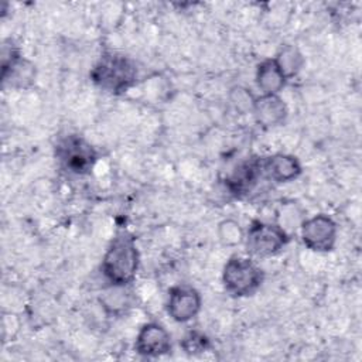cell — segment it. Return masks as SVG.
Instances as JSON below:
<instances>
[{"instance_id":"cell-15","label":"cell","mask_w":362,"mask_h":362,"mask_svg":"<svg viewBox=\"0 0 362 362\" xmlns=\"http://www.w3.org/2000/svg\"><path fill=\"white\" fill-rule=\"evenodd\" d=\"M273 59L287 81L298 75L305 64L303 52L294 45L281 47Z\"/></svg>"},{"instance_id":"cell-11","label":"cell","mask_w":362,"mask_h":362,"mask_svg":"<svg viewBox=\"0 0 362 362\" xmlns=\"http://www.w3.org/2000/svg\"><path fill=\"white\" fill-rule=\"evenodd\" d=\"M263 177L262 160L249 158L238 164L226 177V188L236 197L249 194Z\"/></svg>"},{"instance_id":"cell-4","label":"cell","mask_w":362,"mask_h":362,"mask_svg":"<svg viewBox=\"0 0 362 362\" xmlns=\"http://www.w3.org/2000/svg\"><path fill=\"white\" fill-rule=\"evenodd\" d=\"M55 157L65 171L75 175H86L98 161V151L85 137L68 134L58 140Z\"/></svg>"},{"instance_id":"cell-19","label":"cell","mask_w":362,"mask_h":362,"mask_svg":"<svg viewBox=\"0 0 362 362\" xmlns=\"http://www.w3.org/2000/svg\"><path fill=\"white\" fill-rule=\"evenodd\" d=\"M181 346L187 354H199L209 348V341L204 334L194 331L182 339Z\"/></svg>"},{"instance_id":"cell-13","label":"cell","mask_w":362,"mask_h":362,"mask_svg":"<svg viewBox=\"0 0 362 362\" xmlns=\"http://www.w3.org/2000/svg\"><path fill=\"white\" fill-rule=\"evenodd\" d=\"M98 301L110 317H122L133 307V296L129 286L107 284L98 297Z\"/></svg>"},{"instance_id":"cell-2","label":"cell","mask_w":362,"mask_h":362,"mask_svg":"<svg viewBox=\"0 0 362 362\" xmlns=\"http://www.w3.org/2000/svg\"><path fill=\"white\" fill-rule=\"evenodd\" d=\"M139 78L136 62L120 52H105L90 69V81L103 92L122 95L133 88Z\"/></svg>"},{"instance_id":"cell-5","label":"cell","mask_w":362,"mask_h":362,"mask_svg":"<svg viewBox=\"0 0 362 362\" xmlns=\"http://www.w3.org/2000/svg\"><path fill=\"white\" fill-rule=\"evenodd\" d=\"M290 240V235L276 222L252 221L245 232L247 253L257 257H267L279 253Z\"/></svg>"},{"instance_id":"cell-16","label":"cell","mask_w":362,"mask_h":362,"mask_svg":"<svg viewBox=\"0 0 362 362\" xmlns=\"http://www.w3.org/2000/svg\"><path fill=\"white\" fill-rule=\"evenodd\" d=\"M305 218L307 216H304L303 209L296 202H287L280 205L276 216V223L280 225L290 235V230L300 229V225Z\"/></svg>"},{"instance_id":"cell-1","label":"cell","mask_w":362,"mask_h":362,"mask_svg":"<svg viewBox=\"0 0 362 362\" xmlns=\"http://www.w3.org/2000/svg\"><path fill=\"white\" fill-rule=\"evenodd\" d=\"M140 253L129 230H117L102 257V274L109 284L130 286L137 274Z\"/></svg>"},{"instance_id":"cell-14","label":"cell","mask_w":362,"mask_h":362,"mask_svg":"<svg viewBox=\"0 0 362 362\" xmlns=\"http://www.w3.org/2000/svg\"><path fill=\"white\" fill-rule=\"evenodd\" d=\"M255 82L260 95H279L287 83L286 76L279 69L273 58H266L256 66Z\"/></svg>"},{"instance_id":"cell-18","label":"cell","mask_w":362,"mask_h":362,"mask_svg":"<svg viewBox=\"0 0 362 362\" xmlns=\"http://www.w3.org/2000/svg\"><path fill=\"white\" fill-rule=\"evenodd\" d=\"M229 102L239 113H252L256 96L252 93L250 89L245 86H233L229 90Z\"/></svg>"},{"instance_id":"cell-12","label":"cell","mask_w":362,"mask_h":362,"mask_svg":"<svg viewBox=\"0 0 362 362\" xmlns=\"http://www.w3.org/2000/svg\"><path fill=\"white\" fill-rule=\"evenodd\" d=\"M252 113L260 126L276 127L286 122L288 109L280 95H260L256 96Z\"/></svg>"},{"instance_id":"cell-9","label":"cell","mask_w":362,"mask_h":362,"mask_svg":"<svg viewBox=\"0 0 362 362\" xmlns=\"http://www.w3.org/2000/svg\"><path fill=\"white\" fill-rule=\"evenodd\" d=\"M134 349L144 358H158L171 351V335L165 327L158 322H146L140 327Z\"/></svg>"},{"instance_id":"cell-7","label":"cell","mask_w":362,"mask_h":362,"mask_svg":"<svg viewBox=\"0 0 362 362\" xmlns=\"http://www.w3.org/2000/svg\"><path fill=\"white\" fill-rule=\"evenodd\" d=\"M298 230L304 246L313 252L327 253L335 247L338 226L335 221L325 214L305 218Z\"/></svg>"},{"instance_id":"cell-6","label":"cell","mask_w":362,"mask_h":362,"mask_svg":"<svg viewBox=\"0 0 362 362\" xmlns=\"http://www.w3.org/2000/svg\"><path fill=\"white\" fill-rule=\"evenodd\" d=\"M35 65L23 57L11 42L1 48V82L13 89H27L35 82Z\"/></svg>"},{"instance_id":"cell-17","label":"cell","mask_w":362,"mask_h":362,"mask_svg":"<svg viewBox=\"0 0 362 362\" xmlns=\"http://www.w3.org/2000/svg\"><path fill=\"white\" fill-rule=\"evenodd\" d=\"M216 233H218L219 242L228 247H235V246L243 243V240H245V230H243L242 225L232 218L221 221L218 223Z\"/></svg>"},{"instance_id":"cell-10","label":"cell","mask_w":362,"mask_h":362,"mask_svg":"<svg viewBox=\"0 0 362 362\" xmlns=\"http://www.w3.org/2000/svg\"><path fill=\"white\" fill-rule=\"evenodd\" d=\"M262 170L263 177L277 184H284L298 178L303 171V167L296 156L276 153L262 160Z\"/></svg>"},{"instance_id":"cell-8","label":"cell","mask_w":362,"mask_h":362,"mask_svg":"<svg viewBox=\"0 0 362 362\" xmlns=\"http://www.w3.org/2000/svg\"><path fill=\"white\" fill-rule=\"evenodd\" d=\"M201 305V294L191 286H174L168 291L165 307L168 315L175 322H189L199 314Z\"/></svg>"},{"instance_id":"cell-3","label":"cell","mask_w":362,"mask_h":362,"mask_svg":"<svg viewBox=\"0 0 362 362\" xmlns=\"http://www.w3.org/2000/svg\"><path fill=\"white\" fill-rule=\"evenodd\" d=\"M264 273L250 257L230 256L222 270V284L233 297L253 296L262 286Z\"/></svg>"}]
</instances>
